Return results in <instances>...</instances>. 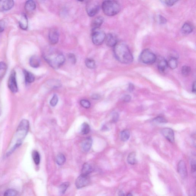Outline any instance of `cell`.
Returning a JSON list of instances; mask_svg holds the SVG:
<instances>
[{
  "instance_id": "22",
  "label": "cell",
  "mask_w": 196,
  "mask_h": 196,
  "mask_svg": "<svg viewBox=\"0 0 196 196\" xmlns=\"http://www.w3.org/2000/svg\"><path fill=\"white\" fill-rule=\"evenodd\" d=\"M93 171L92 166L88 163H85L83 165L82 169V174L89 175Z\"/></svg>"
},
{
  "instance_id": "27",
  "label": "cell",
  "mask_w": 196,
  "mask_h": 196,
  "mask_svg": "<svg viewBox=\"0 0 196 196\" xmlns=\"http://www.w3.org/2000/svg\"><path fill=\"white\" fill-rule=\"evenodd\" d=\"M168 66L171 69H174L177 68L178 66V61L177 59L171 58L169 61L167 62Z\"/></svg>"
},
{
  "instance_id": "4",
  "label": "cell",
  "mask_w": 196,
  "mask_h": 196,
  "mask_svg": "<svg viewBox=\"0 0 196 196\" xmlns=\"http://www.w3.org/2000/svg\"><path fill=\"white\" fill-rule=\"evenodd\" d=\"M102 7L104 14L108 16L116 15L120 12L121 7L115 0H106L102 3Z\"/></svg>"
},
{
  "instance_id": "2",
  "label": "cell",
  "mask_w": 196,
  "mask_h": 196,
  "mask_svg": "<svg viewBox=\"0 0 196 196\" xmlns=\"http://www.w3.org/2000/svg\"><path fill=\"white\" fill-rule=\"evenodd\" d=\"M114 54L120 63L129 64L133 62V58L128 47L122 42H118L114 47Z\"/></svg>"
},
{
  "instance_id": "6",
  "label": "cell",
  "mask_w": 196,
  "mask_h": 196,
  "mask_svg": "<svg viewBox=\"0 0 196 196\" xmlns=\"http://www.w3.org/2000/svg\"><path fill=\"white\" fill-rule=\"evenodd\" d=\"M106 34L102 31L95 30L93 31L92 35L93 43L96 45H100L105 40Z\"/></svg>"
},
{
  "instance_id": "21",
  "label": "cell",
  "mask_w": 196,
  "mask_h": 196,
  "mask_svg": "<svg viewBox=\"0 0 196 196\" xmlns=\"http://www.w3.org/2000/svg\"><path fill=\"white\" fill-rule=\"evenodd\" d=\"M127 161L128 164L132 165H135L137 163L136 159V154L133 152L129 154L127 158Z\"/></svg>"
},
{
  "instance_id": "46",
  "label": "cell",
  "mask_w": 196,
  "mask_h": 196,
  "mask_svg": "<svg viewBox=\"0 0 196 196\" xmlns=\"http://www.w3.org/2000/svg\"><path fill=\"white\" fill-rule=\"evenodd\" d=\"M100 96L97 94H93L92 96V99L93 100H98L100 98Z\"/></svg>"
},
{
  "instance_id": "34",
  "label": "cell",
  "mask_w": 196,
  "mask_h": 196,
  "mask_svg": "<svg viewBox=\"0 0 196 196\" xmlns=\"http://www.w3.org/2000/svg\"><path fill=\"white\" fill-rule=\"evenodd\" d=\"M80 104L82 107L86 109H89L91 107V104L89 101L87 100L83 99L80 101Z\"/></svg>"
},
{
  "instance_id": "28",
  "label": "cell",
  "mask_w": 196,
  "mask_h": 196,
  "mask_svg": "<svg viewBox=\"0 0 196 196\" xmlns=\"http://www.w3.org/2000/svg\"><path fill=\"white\" fill-rule=\"evenodd\" d=\"M66 159L65 156L61 153L59 154L57 156L56 159L57 164L59 166H63L66 162Z\"/></svg>"
},
{
  "instance_id": "30",
  "label": "cell",
  "mask_w": 196,
  "mask_h": 196,
  "mask_svg": "<svg viewBox=\"0 0 196 196\" xmlns=\"http://www.w3.org/2000/svg\"><path fill=\"white\" fill-rule=\"evenodd\" d=\"M85 63L86 66L91 69H94L96 67V62L92 59H86Z\"/></svg>"
},
{
  "instance_id": "48",
  "label": "cell",
  "mask_w": 196,
  "mask_h": 196,
  "mask_svg": "<svg viewBox=\"0 0 196 196\" xmlns=\"http://www.w3.org/2000/svg\"><path fill=\"white\" fill-rule=\"evenodd\" d=\"M118 195L119 196H125V194H124L123 192L122 191L120 190L118 192Z\"/></svg>"
},
{
  "instance_id": "23",
  "label": "cell",
  "mask_w": 196,
  "mask_h": 196,
  "mask_svg": "<svg viewBox=\"0 0 196 196\" xmlns=\"http://www.w3.org/2000/svg\"><path fill=\"white\" fill-rule=\"evenodd\" d=\"M193 30V28L190 24L186 23L183 25L182 28V32L183 33L187 35L192 32Z\"/></svg>"
},
{
  "instance_id": "18",
  "label": "cell",
  "mask_w": 196,
  "mask_h": 196,
  "mask_svg": "<svg viewBox=\"0 0 196 196\" xmlns=\"http://www.w3.org/2000/svg\"><path fill=\"white\" fill-rule=\"evenodd\" d=\"M36 8V4L33 0H28L25 4L24 9L27 12L33 11Z\"/></svg>"
},
{
  "instance_id": "36",
  "label": "cell",
  "mask_w": 196,
  "mask_h": 196,
  "mask_svg": "<svg viewBox=\"0 0 196 196\" xmlns=\"http://www.w3.org/2000/svg\"><path fill=\"white\" fill-rule=\"evenodd\" d=\"M153 121L159 123H165L167 122V121L164 118L160 116L155 118Z\"/></svg>"
},
{
  "instance_id": "31",
  "label": "cell",
  "mask_w": 196,
  "mask_h": 196,
  "mask_svg": "<svg viewBox=\"0 0 196 196\" xmlns=\"http://www.w3.org/2000/svg\"><path fill=\"white\" fill-rule=\"evenodd\" d=\"M32 156L34 163L37 165H38L40 164V155L38 152L37 151H33Z\"/></svg>"
},
{
  "instance_id": "49",
  "label": "cell",
  "mask_w": 196,
  "mask_h": 196,
  "mask_svg": "<svg viewBox=\"0 0 196 196\" xmlns=\"http://www.w3.org/2000/svg\"><path fill=\"white\" fill-rule=\"evenodd\" d=\"M127 196H131L132 195H132V194L131 193H128V194H127Z\"/></svg>"
},
{
  "instance_id": "14",
  "label": "cell",
  "mask_w": 196,
  "mask_h": 196,
  "mask_svg": "<svg viewBox=\"0 0 196 196\" xmlns=\"http://www.w3.org/2000/svg\"><path fill=\"white\" fill-rule=\"evenodd\" d=\"M105 43L108 46L114 47L118 43L117 38L113 33H109L106 36Z\"/></svg>"
},
{
  "instance_id": "45",
  "label": "cell",
  "mask_w": 196,
  "mask_h": 196,
  "mask_svg": "<svg viewBox=\"0 0 196 196\" xmlns=\"http://www.w3.org/2000/svg\"><path fill=\"white\" fill-rule=\"evenodd\" d=\"M135 89V86L133 84H130L128 88V90L130 92H133Z\"/></svg>"
},
{
  "instance_id": "29",
  "label": "cell",
  "mask_w": 196,
  "mask_h": 196,
  "mask_svg": "<svg viewBox=\"0 0 196 196\" xmlns=\"http://www.w3.org/2000/svg\"><path fill=\"white\" fill-rule=\"evenodd\" d=\"M130 137V132L128 130H125L121 133V139L123 142L128 141Z\"/></svg>"
},
{
  "instance_id": "11",
  "label": "cell",
  "mask_w": 196,
  "mask_h": 196,
  "mask_svg": "<svg viewBox=\"0 0 196 196\" xmlns=\"http://www.w3.org/2000/svg\"><path fill=\"white\" fill-rule=\"evenodd\" d=\"M177 171L182 179H186L187 177L188 172L187 166L185 162L182 160L180 161L178 164Z\"/></svg>"
},
{
  "instance_id": "24",
  "label": "cell",
  "mask_w": 196,
  "mask_h": 196,
  "mask_svg": "<svg viewBox=\"0 0 196 196\" xmlns=\"http://www.w3.org/2000/svg\"><path fill=\"white\" fill-rule=\"evenodd\" d=\"M24 73L25 78V81L28 83H32L35 81V77L30 72L24 70Z\"/></svg>"
},
{
  "instance_id": "42",
  "label": "cell",
  "mask_w": 196,
  "mask_h": 196,
  "mask_svg": "<svg viewBox=\"0 0 196 196\" xmlns=\"http://www.w3.org/2000/svg\"><path fill=\"white\" fill-rule=\"evenodd\" d=\"M119 117V114L118 113H114L112 116V122H117L118 120Z\"/></svg>"
},
{
  "instance_id": "17",
  "label": "cell",
  "mask_w": 196,
  "mask_h": 196,
  "mask_svg": "<svg viewBox=\"0 0 196 196\" xmlns=\"http://www.w3.org/2000/svg\"><path fill=\"white\" fill-rule=\"evenodd\" d=\"M28 19L25 14H22L19 22V27L23 30H26L28 27Z\"/></svg>"
},
{
  "instance_id": "41",
  "label": "cell",
  "mask_w": 196,
  "mask_h": 196,
  "mask_svg": "<svg viewBox=\"0 0 196 196\" xmlns=\"http://www.w3.org/2000/svg\"><path fill=\"white\" fill-rule=\"evenodd\" d=\"M6 26V22L4 20H0V33L2 32L4 30Z\"/></svg>"
},
{
  "instance_id": "3",
  "label": "cell",
  "mask_w": 196,
  "mask_h": 196,
  "mask_svg": "<svg viewBox=\"0 0 196 196\" xmlns=\"http://www.w3.org/2000/svg\"><path fill=\"white\" fill-rule=\"evenodd\" d=\"M44 59L55 69H58L65 63V58L63 54L57 51L51 50L44 54Z\"/></svg>"
},
{
  "instance_id": "44",
  "label": "cell",
  "mask_w": 196,
  "mask_h": 196,
  "mask_svg": "<svg viewBox=\"0 0 196 196\" xmlns=\"http://www.w3.org/2000/svg\"><path fill=\"white\" fill-rule=\"evenodd\" d=\"M131 100V97L130 95H126L124 96L123 100L125 102H130Z\"/></svg>"
},
{
  "instance_id": "1",
  "label": "cell",
  "mask_w": 196,
  "mask_h": 196,
  "mask_svg": "<svg viewBox=\"0 0 196 196\" xmlns=\"http://www.w3.org/2000/svg\"><path fill=\"white\" fill-rule=\"evenodd\" d=\"M29 128V122L28 120L24 119L21 121L16 130L14 141H15L13 146L11 147L7 153V156H9L20 146L25 138Z\"/></svg>"
},
{
  "instance_id": "47",
  "label": "cell",
  "mask_w": 196,
  "mask_h": 196,
  "mask_svg": "<svg viewBox=\"0 0 196 196\" xmlns=\"http://www.w3.org/2000/svg\"><path fill=\"white\" fill-rule=\"evenodd\" d=\"M192 92L193 93H195L196 92V82H195L194 83L193 85L192 86Z\"/></svg>"
},
{
  "instance_id": "50",
  "label": "cell",
  "mask_w": 196,
  "mask_h": 196,
  "mask_svg": "<svg viewBox=\"0 0 196 196\" xmlns=\"http://www.w3.org/2000/svg\"><path fill=\"white\" fill-rule=\"evenodd\" d=\"M79 2H83L85 1V0H77Z\"/></svg>"
},
{
  "instance_id": "7",
  "label": "cell",
  "mask_w": 196,
  "mask_h": 196,
  "mask_svg": "<svg viewBox=\"0 0 196 196\" xmlns=\"http://www.w3.org/2000/svg\"><path fill=\"white\" fill-rule=\"evenodd\" d=\"M86 11L89 17H92L97 14L99 10V6L97 3L94 2H90L86 6Z\"/></svg>"
},
{
  "instance_id": "37",
  "label": "cell",
  "mask_w": 196,
  "mask_h": 196,
  "mask_svg": "<svg viewBox=\"0 0 196 196\" xmlns=\"http://www.w3.org/2000/svg\"><path fill=\"white\" fill-rule=\"evenodd\" d=\"M58 102V98L56 94H55L51 100L50 104L52 107H55L56 106Z\"/></svg>"
},
{
  "instance_id": "51",
  "label": "cell",
  "mask_w": 196,
  "mask_h": 196,
  "mask_svg": "<svg viewBox=\"0 0 196 196\" xmlns=\"http://www.w3.org/2000/svg\"><path fill=\"white\" fill-rule=\"evenodd\" d=\"M160 1H162L163 2H164V0H160Z\"/></svg>"
},
{
  "instance_id": "25",
  "label": "cell",
  "mask_w": 196,
  "mask_h": 196,
  "mask_svg": "<svg viewBox=\"0 0 196 196\" xmlns=\"http://www.w3.org/2000/svg\"><path fill=\"white\" fill-rule=\"evenodd\" d=\"M91 128L89 125L86 122H84L82 124L80 129V133L82 135L88 134L90 131Z\"/></svg>"
},
{
  "instance_id": "40",
  "label": "cell",
  "mask_w": 196,
  "mask_h": 196,
  "mask_svg": "<svg viewBox=\"0 0 196 196\" xmlns=\"http://www.w3.org/2000/svg\"><path fill=\"white\" fill-rule=\"evenodd\" d=\"M68 58L69 60L73 64H76V56L73 53H69L68 55Z\"/></svg>"
},
{
  "instance_id": "19",
  "label": "cell",
  "mask_w": 196,
  "mask_h": 196,
  "mask_svg": "<svg viewBox=\"0 0 196 196\" xmlns=\"http://www.w3.org/2000/svg\"><path fill=\"white\" fill-rule=\"evenodd\" d=\"M167 62L164 59L159 60L158 63V68L160 72L164 73L168 67Z\"/></svg>"
},
{
  "instance_id": "39",
  "label": "cell",
  "mask_w": 196,
  "mask_h": 196,
  "mask_svg": "<svg viewBox=\"0 0 196 196\" xmlns=\"http://www.w3.org/2000/svg\"><path fill=\"white\" fill-rule=\"evenodd\" d=\"M179 0H164V2L167 6L171 7L174 5Z\"/></svg>"
},
{
  "instance_id": "33",
  "label": "cell",
  "mask_w": 196,
  "mask_h": 196,
  "mask_svg": "<svg viewBox=\"0 0 196 196\" xmlns=\"http://www.w3.org/2000/svg\"><path fill=\"white\" fill-rule=\"evenodd\" d=\"M191 72V68L190 67L187 66H183L182 69V73L185 76H189Z\"/></svg>"
},
{
  "instance_id": "13",
  "label": "cell",
  "mask_w": 196,
  "mask_h": 196,
  "mask_svg": "<svg viewBox=\"0 0 196 196\" xmlns=\"http://www.w3.org/2000/svg\"><path fill=\"white\" fill-rule=\"evenodd\" d=\"M59 38V34L56 29H52L49 32V39L51 44L55 45L58 43Z\"/></svg>"
},
{
  "instance_id": "26",
  "label": "cell",
  "mask_w": 196,
  "mask_h": 196,
  "mask_svg": "<svg viewBox=\"0 0 196 196\" xmlns=\"http://www.w3.org/2000/svg\"><path fill=\"white\" fill-rule=\"evenodd\" d=\"M7 70V66L4 62H0V79H2L5 75Z\"/></svg>"
},
{
  "instance_id": "16",
  "label": "cell",
  "mask_w": 196,
  "mask_h": 196,
  "mask_svg": "<svg viewBox=\"0 0 196 196\" xmlns=\"http://www.w3.org/2000/svg\"><path fill=\"white\" fill-rule=\"evenodd\" d=\"M92 144V140L90 137L85 139L82 143V148L85 152H88L90 150Z\"/></svg>"
},
{
  "instance_id": "5",
  "label": "cell",
  "mask_w": 196,
  "mask_h": 196,
  "mask_svg": "<svg viewBox=\"0 0 196 196\" xmlns=\"http://www.w3.org/2000/svg\"><path fill=\"white\" fill-rule=\"evenodd\" d=\"M140 59L142 63L146 64H153L156 61V57L154 54L148 49L144 50L141 52Z\"/></svg>"
},
{
  "instance_id": "20",
  "label": "cell",
  "mask_w": 196,
  "mask_h": 196,
  "mask_svg": "<svg viewBox=\"0 0 196 196\" xmlns=\"http://www.w3.org/2000/svg\"><path fill=\"white\" fill-rule=\"evenodd\" d=\"M40 60L37 56H33L30 59V64L31 66L34 68H37L40 66Z\"/></svg>"
},
{
  "instance_id": "35",
  "label": "cell",
  "mask_w": 196,
  "mask_h": 196,
  "mask_svg": "<svg viewBox=\"0 0 196 196\" xmlns=\"http://www.w3.org/2000/svg\"><path fill=\"white\" fill-rule=\"evenodd\" d=\"M18 192L17 191L13 189H9L4 193V195L7 196H14L17 195Z\"/></svg>"
},
{
  "instance_id": "38",
  "label": "cell",
  "mask_w": 196,
  "mask_h": 196,
  "mask_svg": "<svg viewBox=\"0 0 196 196\" xmlns=\"http://www.w3.org/2000/svg\"><path fill=\"white\" fill-rule=\"evenodd\" d=\"M191 172H192V174L195 177L196 176V161L195 159H192L191 160Z\"/></svg>"
},
{
  "instance_id": "12",
  "label": "cell",
  "mask_w": 196,
  "mask_h": 196,
  "mask_svg": "<svg viewBox=\"0 0 196 196\" xmlns=\"http://www.w3.org/2000/svg\"><path fill=\"white\" fill-rule=\"evenodd\" d=\"M161 133L163 136L168 141L171 143H174L175 141L174 133V131L170 128H164L161 130Z\"/></svg>"
},
{
  "instance_id": "9",
  "label": "cell",
  "mask_w": 196,
  "mask_h": 196,
  "mask_svg": "<svg viewBox=\"0 0 196 196\" xmlns=\"http://www.w3.org/2000/svg\"><path fill=\"white\" fill-rule=\"evenodd\" d=\"M8 86L12 92L16 93L17 92L18 87L16 81V73L14 71H13L11 72L9 77Z\"/></svg>"
},
{
  "instance_id": "8",
  "label": "cell",
  "mask_w": 196,
  "mask_h": 196,
  "mask_svg": "<svg viewBox=\"0 0 196 196\" xmlns=\"http://www.w3.org/2000/svg\"><path fill=\"white\" fill-rule=\"evenodd\" d=\"M90 179L89 175L81 174L76 179L75 184L78 189L82 188L89 184Z\"/></svg>"
},
{
  "instance_id": "10",
  "label": "cell",
  "mask_w": 196,
  "mask_h": 196,
  "mask_svg": "<svg viewBox=\"0 0 196 196\" xmlns=\"http://www.w3.org/2000/svg\"><path fill=\"white\" fill-rule=\"evenodd\" d=\"M14 4V0H0V11H9L12 9Z\"/></svg>"
},
{
  "instance_id": "15",
  "label": "cell",
  "mask_w": 196,
  "mask_h": 196,
  "mask_svg": "<svg viewBox=\"0 0 196 196\" xmlns=\"http://www.w3.org/2000/svg\"><path fill=\"white\" fill-rule=\"evenodd\" d=\"M104 22V18L102 16H99L95 19L91 24V27L93 31L97 30L102 25Z\"/></svg>"
},
{
  "instance_id": "43",
  "label": "cell",
  "mask_w": 196,
  "mask_h": 196,
  "mask_svg": "<svg viewBox=\"0 0 196 196\" xmlns=\"http://www.w3.org/2000/svg\"><path fill=\"white\" fill-rule=\"evenodd\" d=\"M158 20H159V22L160 24H163L166 23V19L164 17H163V16L161 15L159 16V17H158Z\"/></svg>"
},
{
  "instance_id": "32",
  "label": "cell",
  "mask_w": 196,
  "mask_h": 196,
  "mask_svg": "<svg viewBox=\"0 0 196 196\" xmlns=\"http://www.w3.org/2000/svg\"><path fill=\"white\" fill-rule=\"evenodd\" d=\"M69 186V183L68 182H66L62 184L59 187L60 193L62 194H65Z\"/></svg>"
}]
</instances>
